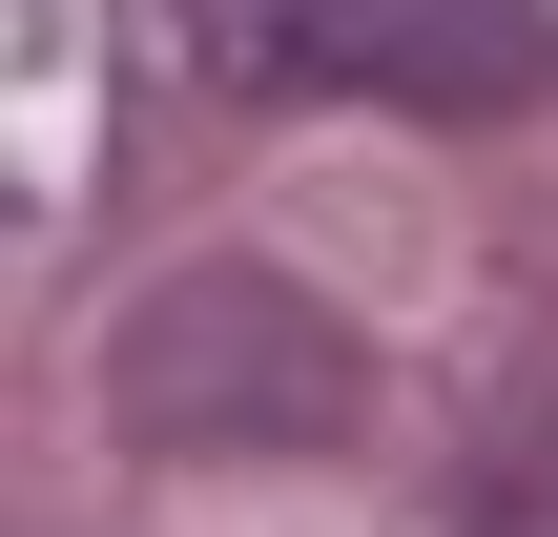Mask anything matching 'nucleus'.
<instances>
[{
	"instance_id": "nucleus-1",
	"label": "nucleus",
	"mask_w": 558,
	"mask_h": 537,
	"mask_svg": "<svg viewBox=\"0 0 558 537\" xmlns=\"http://www.w3.org/2000/svg\"><path fill=\"white\" fill-rule=\"evenodd\" d=\"M104 393H124L145 455H331V435L373 414V352H352L290 269H186V290L124 310Z\"/></svg>"
},
{
	"instance_id": "nucleus-2",
	"label": "nucleus",
	"mask_w": 558,
	"mask_h": 537,
	"mask_svg": "<svg viewBox=\"0 0 558 537\" xmlns=\"http://www.w3.org/2000/svg\"><path fill=\"white\" fill-rule=\"evenodd\" d=\"M228 103H538L518 0H166Z\"/></svg>"
},
{
	"instance_id": "nucleus-3",
	"label": "nucleus",
	"mask_w": 558,
	"mask_h": 537,
	"mask_svg": "<svg viewBox=\"0 0 558 537\" xmlns=\"http://www.w3.org/2000/svg\"><path fill=\"white\" fill-rule=\"evenodd\" d=\"M456 537H558V414H497L476 476H456Z\"/></svg>"
}]
</instances>
